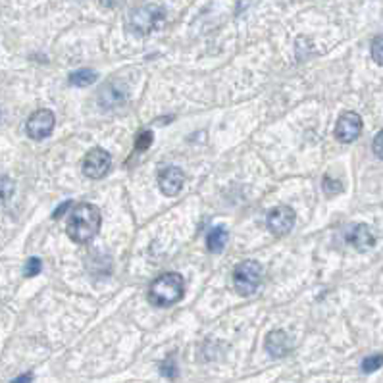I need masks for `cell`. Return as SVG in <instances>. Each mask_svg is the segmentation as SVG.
<instances>
[{"label":"cell","instance_id":"obj_1","mask_svg":"<svg viewBox=\"0 0 383 383\" xmlns=\"http://www.w3.org/2000/svg\"><path fill=\"white\" fill-rule=\"evenodd\" d=\"M98 230H100V212L97 206L89 203H80L73 206L66 223V233L70 235L73 243H80V245L89 243L91 239H95Z\"/></svg>","mask_w":383,"mask_h":383},{"label":"cell","instance_id":"obj_2","mask_svg":"<svg viewBox=\"0 0 383 383\" xmlns=\"http://www.w3.org/2000/svg\"><path fill=\"white\" fill-rule=\"evenodd\" d=\"M185 295V281L183 277L176 274V272H168L162 274L152 281L151 291H149V299L154 306H171V304L179 303Z\"/></svg>","mask_w":383,"mask_h":383},{"label":"cell","instance_id":"obj_3","mask_svg":"<svg viewBox=\"0 0 383 383\" xmlns=\"http://www.w3.org/2000/svg\"><path fill=\"white\" fill-rule=\"evenodd\" d=\"M164 18H166L164 6L156 4V2H149V4H143L139 8L131 10L125 26H127L129 33H133L137 37H144L151 35L152 31L164 21Z\"/></svg>","mask_w":383,"mask_h":383},{"label":"cell","instance_id":"obj_4","mask_svg":"<svg viewBox=\"0 0 383 383\" xmlns=\"http://www.w3.org/2000/svg\"><path fill=\"white\" fill-rule=\"evenodd\" d=\"M262 266L256 260H245L233 270V287L241 297H249L260 287Z\"/></svg>","mask_w":383,"mask_h":383},{"label":"cell","instance_id":"obj_5","mask_svg":"<svg viewBox=\"0 0 383 383\" xmlns=\"http://www.w3.org/2000/svg\"><path fill=\"white\" fill-rule=\"evenodd\" d=\"M54 129V114L46 108H41L33 112L26 124V131L29 139L33 141H43L48 135L53 133Z\"/></svg>","mask_w":383,"mask_h":383},{"label":"cell","instance_id":"obj_6","mask_svg":"<svg viewBox=\"0 0 383 383\" xmlns=\"http://www.w3.org/2000/svg\"><path fill=\"white\" fill-rule=\"evenodd\" d=\"M110 169V154L104 149H93L87 152L85 160H83V174L91 179L104 178Z\"/></svg>","mask_w":383,"mask_h":383},{"label":"cell","instance_id":"obj_7","mask_svg":"<svg viewBox=\"0 0 383 383\" xmlns=\"http://www.w3.org/2000/svg\"><path fill=\"white\" fill-rule=\"evenodd\" d=\"M362 131V118L357 112H345L341 114L335 125V137L341 143H353L357 141L358 135Z\"/></svg>","mask_w":383,"mask_h":383},{"label":"cell","instance_id":"obj_8","mask_svg":"<svg viewBox=\"0 0 383 383\" xmlns=\"http://www.w3.org/2000/svg\"><path fill=\"white\" fill-rule=\"evenodd\" d=\"M295 225V210L291 206H276L270 214H268V227L270 232L281 237L293 230Z\"/></svg>","mask_w":383,"mask_h":383},{"label":"cell","instance_id":"obj_9","mask_svg":"<svg viewBox=\"0 0 383 383\" xmlns=\"http://www.w3.org/2000/svg\"><path fill=\"white\" fill-rule=\"evenodd\" d=\"M185 183V174L176 166L171 168L162 169L160 176H158V187L166 196H176L183 189Z\"/></svg>","mask_w":383,"mask_h":383},{"label":"cell","instance_id":"obj_10","mask_svg":"<svg viewBox=\"0 0 383 383\" xmlns=\"http://www.w3.org/2000/svg\"><path fill=\"white\" fill-rule=\"evenodd\" d=\"M100 106L102 108H116L122 106L125 100H127V89L124 85H118V83H108L100 91Z\"/></svg>","mask_w":383,"mask_h":383},{"label":"cell","instance_id":"obj_11","mask_svg":"<svg viewBox=\"0 0 383 383\" xmlns=\"http://www.w3.org/2000/svg\"><path fill=\"white\" fill-rule=\"evenodd\" d=\"M266 351L268 355L274 358L286 357L287 353L291 351V339H289L286 331H272V333H268L266 337Z\"/></svg>","mask_w":383,"mask_h":383},{"label":"cell","instance_id":"obj_12","mask_svg":"<svg viewBox=\"0 0 383 383\" xmlns=\"http://www.w3.org/2000/svg\"><path fill=\"white\" fill-rule=\"evenodd\" d=\"M347 241L355 247L357 250H360V252H364V250L372 249L374 247V233H372V230L366 225V223H360V225H357L353 232L347 235Z\"/></svg>","mask_w":383,"mask_h":383},{"label":"cell","instance_id":"obj_13","mask_svg":"<svg viewBox=\"0 0 383 383\" xmlns=\"http://www.w3.org/2000/svg\"><path fill=\"white\" fill-rule=\"evenodd\" d=\"M227 245V232L223 227H216L206 237V247L210 252H222Z\"/></svg>","mask_w":383,"mask_h":383},{"label":"cell","instance_id":"obj_14","mask_svg":"<svg viewBox=\"0 0 383 383\" xmlns=\"http://www.w3.org/2000/svg\"><path fill=\"white\" fill-rule=\"evenodd\" d=\"M95 80H97V72L91 68H81L77 72L70 73V83L73 87H87Z\"/></svg>","mask_w":383,"mask_h":383},{"label":"cell","instance_id":"obj_15","mask_svg":"<svg viewBox=\"0 0 383 383\" xmlns=\"http://www.w3.org/2000/svg\"><path fill=\"white\" fill-rule=\"evenodd\" d=\"M14 195V181L6 176H0V205Z\"/></svg>","mask_w":383,"mask_h":383},{"label":"cell","instance_id":"obj_16","mask_svg":"<svg viewBox=\"0 0 383 383\" xmlns=\"http://www.w3.org/2000/svg\"><path fill=\"white\" fill-rule=\"evenodd\" d=\"M380 368H382V355L368 357V358H364V362H362V372H366V374L375 372V370H380Z\"/></svg>","mask_w":383,"mask_h":383},{"label":"cell","instance_id":"obj_17","mask_svg":"<svg viewBox=\"0 0 383 383\" xmlns=\"http://www.w3.org/2000/svg\"><path fill=\"white\" fill-rule=\"evenodd\" d=\"M160 372L169 380H176L178 377V366H176V360L174 358H168L160 364Z\"/></svg>","mask_w":383,"mask_h":383},{"label":"cell","instance_id":"obj_18","mask_svg":"<svg viewBox=\"0 0 383 383\" xmlns=\"http://www.w3.org/2000/svg\"><path fill=\"white\" fill-rule=\"evenodd\" d=\"M152 139H154V137H152V131H143V133L137 137V141H135V149L141 152L147 151L152 144Z\"/></svg>","mask_w":383,"mask_h":383},{"label":"cell","instance_id":"obj_19","mask_svg":"<svg viewBox=\"0 0 383 383\" xmlns=\"http://www.w3.org/2000/svg\"><path fill=\"white\" fill-rule=\"evenodd\" d=\"M41 266H43V262H41L39 259H29L26 262V270H24V274H26V277L37 276V274L41 272Z\"/></svg>","mask_w":383,"mask_h":383},{"label":"cell","instance_id":"obj_20","mask_svg":"<svg viewBox=\"0 0 383 383\" xmlns=\"http://www.w3.org/2000/svg\"><path fill=\"white\" fill-rule=\"evenodd\" d=\"M382 43H383L382 35H375L374 41H372V56H374V60H375V64H377V66H382V64H383Z\"/></svg>","mask_w":383,"mask_h":383},{"label":"cell","instance_id":"obj_21","mask_svg":"<svg viewBox=\"0 0 383 383\" xmlns=\"http://www.w3.org/2000/svg\"><path fill=\"white\" fill-rule=\"evenodd\" d=\"M324 191H326L328 195H335L339 191H343V185H341L339 181H333L330 176H326V178H324Z\"/></svg>","mask_w":383,"mask_h":383},{"label":"cell","instance_id":"obj_22","mask_svg":"<svg viewBox=\"0 0 383 383\" xmlns=\"http://www.w3.org/2000/svg\"><path fill=\"white\" fill-rule=\"evenodd\" d=\"M382 139H383V135H382V133L375 135L374 152H375V156H377V158H383V152H382Z\"/></svg>","mask_w":383,"mask_h":383},{"label":"cell","instance_id":"obj_23","mask_svg":"<svg viewBox=\"0 0 383 383\" xmlns=\"http://www.w3.org/2000/svg\"><path fill=\"white\" fill-rule=\"evenodd\" d=\"M72 200H68V203H64L62 206H60V208H58V210H56V212H54V218H56V220H58V218H60V216L62 214H66V212H68V210H70V208H72Z\"/></svg>","mask_w":383,"mask_h":383},{"label":"cell","instance_id":"obj_24","mask_svg":"<svg viewBox=\"0 0 383 383\" xmlns=\"http://www.w3.org/2000/svg\"><path fill=\"white\" fill-rule=\"evenodd\" d=\"M31 382H33V374L18 375L16 380H12V383H31Z\"/></svg>","mask_w":383,"mask_h":383},{"label":"cell","instance_id":"obj_25","mask_svg":"<svg viewBox=\"0 0 383 383\" xmlns=\"http://www.w3.org/2000/svg\"><path fill=\"white\" fill-rule=\"evenodd\" d=\"M0 118H2V112H0Z\"/></svg>","mask_w":383,"mask_h":383}]
</instances>
